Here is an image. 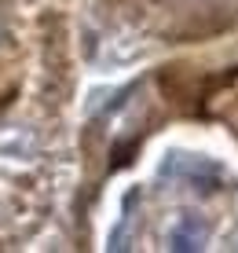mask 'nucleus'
Listing matches in <instances>:
<instances>
[{"label":"nucleus","instance_id":"nucleus-1","mask_svg":"<svg viewBox=\"0 0 238 253\" xmlns=\"http://www.w3.org/2000/svg\"><path fill=\"white\" fill-rule=\"evenodd\" d=\"M158 176L165 184H187L201 191V195H213V191H224L231 184V172L220 162L205 158V154H187V151H169L158 165Z\"/></svg>","mask_w":238,"mask_h":253},{"label":"nucleus","instance_id":"nucleus-2","mask_svg":"<svg viewBox=\"0 0 238 253\" xmlns=\"http://www.w3.org/2000/svg\"><path fill=\"white\" fill-rule=\"evenodd\" d=\"M209 235H213V228L201 213H176L169 231H165V242L176 253H191V250H205Z\"/></svg>","mask_w":238,"mask_h":253},{"label":"nucleus","instance_id":"nucleus-3","mask_svg":"<svg viewBox=\"0 0 238 253\" xmlns=\"http://www.w3.org/2000/svg\"><path fill=\"white\" fill-rule=\"evenodd\" d=\"M136 206H139V187H132L125 195V202H121V220L114 224V231L107 235V250H114V253L132 250V242H136V228H139L136 213H132Z\"/></svg>","mask_w":238,"mask_h":253},{"label":"nucleus","instance_id":"nucleus-4","mask_svg":"<svg viewBox=\"0 0 238 253\" xmlns=\"http://www.w3.org/2000/svg\"><path fill=\"white\" fill-rule=\"evenodd\" d=\"M143 41L136 37L132 30H118V33H110L107 41H103V48H99V63H107V66H121V63H132L136 55H143Z\"/></svg>","mask_w":238,"mask_h":253},{"label":"nucleus","instance_id":"nucleus-5","mask_svg":"<svg viewBox=\"0 0 238 253\" xmlns=\"http://www.w3.org/2000/svg\"><path fill=\"white\" fill-rule=\"evenodd\" d=\"M33 147H37V139L22 125H7L4 132H0V151H4L7 158H26V154H33Z\"/></svg>","mask_w":238,"mask_h":253},{"label":"nucleus","instance_id":"nucleus-6","mask_svg":"<svg viewBox=\"0 0 238 253\" xmlns=\"http://www.w3.org/2000/svg\"><path fill=\"white\" fill-rule=\"evenodd\" d=\"M128 88H95L92 95H88V103H84V118H92V114H99L103 107H118L121 103V95H125Z\"/></svg>","mask_w":238,"mask_h":253}]
</instances>
